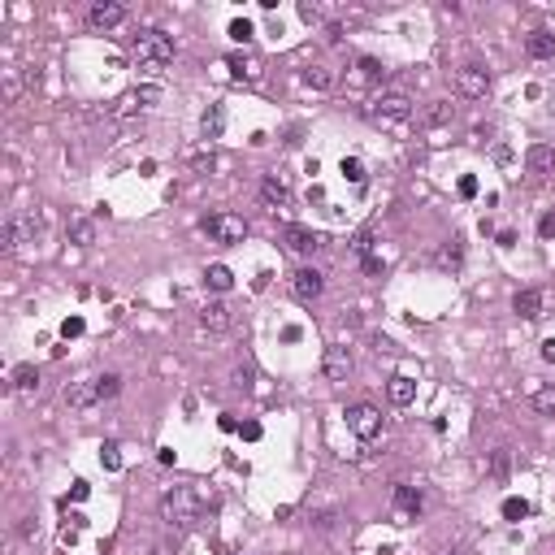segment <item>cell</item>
I'll list each match as a JSON object with an SVG mask.
<instances>
[{
	"mask_svg": "<svg viewBox=\"0 0 555 555\" xmlns=\"http://www.w3.org/2000/svg\"><path fill=\"white\" fill-rule=\"evenodd\" d=\"M365 113H369V122H378V126H403L412 118V95L408 91H378Z\"/></svg>",
	"mask_w": 555,
	"mask_h": 555,
	"instance_id": "6da1fadb",
	"label": "cell"
},
{
	"mask_svg": "<svg viewBox=\"0 0 555 555\" xmlns=\"http://www.w3.org/2000/svg\"><path fill=\"white\" fill-rule=\"evenodd\" d=\"M161 516H165V525H195L200 520V495L191 486H174V491L161 495Z\"/></svg>",
	"mask_w": 555,
	"mask_h": 555,
	"instance_id": "7a4b0ae2",
	"label": "cell"
},
{
	"mask_svg": "<svg viewBox=\"0 0 555 555\" xmlns=\"http://www.w3.org/2000/svg\"><path fill=\"white\" fill-rule=\"evenodd\" d=\"M130 53H135L139 65H148V70H161V65L174 61V39L165 30H143V35L130 44Z\"/></svg>",
	"mask_w": 555,
	"mask_h": 555,
	"instance_id": "3957f363",
	"label": "cell"
},
{
	"mask_svg": "<svg viewBox=\"0 0 555 555\" xmlns=\"http://www.w3.org/2000/svg\"><path fill=\"white\" fill-rule=\"evenodd\" d=\"M204 235L213 243H243L248 239V221L239 213H213V217H204Z\"/></svg>",
	"mask_w": 555,
	"mask_h": 555,
	"instance_id": "277c9868",
	"label": "cell"
},
{
	"mask_svg": "<svg viewBox=\"0 0 555 555\" xmlns=\"http://www.w3.org/2000/svg\"><path fill=\"white\" fill-rule=\"evenodd\" d=\"M347 430L369 443V438L382 434V412H378L373 403H352V408H347Z\"/></svg>",
	"mask_w": 555,
	"mask_h": 555,
	"instance_id": "5b68a950",
	"label": "cell"
},
{
	"mask_svg": "<svg viewBox=\"0 0 555 555\" xmlns=\"http://www.w3.org/2000/svg\"><path fill=\"white\" fill-rule=\"evenodd\" d=\"M455 87H460V95H468V100H482L486 91H491V74H486V65L468 61L455 70Z\"/></svg>",
	"mask_w": 555,
	"mask_h": 555,
	"instance_id": "8992f818",
	"label": "cell"
},
{
	"mask_svg": "<svg viewBox=\"0 0 555 555\" xmlns=\"http://www.w3.org/2000/svg\"><path fill=\"white\" fill-rule=\"evenodd\" d=\"M352 369H356V361H352L347 347H338V343H334V347H325V356H321V373H325L330 382H347Z\"/></svg>",
	"mask_w": 555,
	"mask_h": 555,
	"instance_id": "52a82bcc",
	"label": "cell"
},
{
	"mask_svg": "<svg viewBox=\"0 0 555 555\" xmlns=\"http://www.w3.org/2000/svg\"><path fill=\"white\" fill-rule=\"evenodd\" d=\"M282 243L300 256H317L321 252V235L308 230V226H282Z\"/></svg>",
	"mask_w": 555,
	"mask_h": 555,
	"instance_id": "ba28073f",
	"label": "cell"
},
{
	"mask_svg": "<svg viewBox=\"0 0 555 555\" xmlns=\"http://www.w3.org/2000/svg\"><path fill=\"white\" fill-rule=\"evenodd\" d=\"M382 78H386V65L373 61V57H361L352 65V74H347V87H378Z\"/></svg>",
	"mask_w": 555,
	"mask_h": 555,
	"instance_id": "9c48e42d",
	"label": "cell"
},
{
	"mask_svg": "<svg viewBox=\"0 0 555 555\" xmlns=\"http://www.w3.org/2000/svg\"><path fill=\"white\" fill-rule=\"evenodd\" d=\"M161 91L156 83H143V87H135V91H126L122 100H118V113H135V109H152V104H161Z\"/></svg>",
	"mask_w": 555,
	"mask_h": 555,
	"instance_id": "30bf717a",
	"label": "cell"
},
{
	"mask_svg": "<svg viewBox=\"0 0 555 555\" xmlns=\"http://www.w3.org/2000/svg\"><path fill=\"white\" fill-rule=\"evenodd\" d=\"M543 304H547V295L538 286H525V291H516L512 295V313H520L525 321H538L543 317Z\"/></svg>",
	"mask_w": 555,
	"mask_h": 555,
	"instance_id": "8fae6325",
	"label": "cell"
},
{
	"mask_svg": "<svg viewBox=\"0 0 555 555\" xmlns=\"http://www.w3.org/2000/svg\"><path fill=\"white\" fill-rule=\"evenodd\" d=\"M291 291H295V300H304V304H313L321 291H325V278L317 273V269H300L295 278H291Z\"/></svg>",
	"mask_w": 555,
	"mask_h": 555,
	"instance_id": "7c38bea8",
	"label": "cell"
},
{
	"mask_svg": "<svg viewBox=\"0 0 555 555\" xmlns=\"http://www.w3.org/2000/svg\"><path fill=\"white\" fill-rule=\"evenodd\" d=\"M260 200H265L269 208H286V200H291V187H286V178H278V174H265V178H260Z\"/></svg>",
	"mask_w": 555,
	"mask_h": 555,
	"instance_id": "4fadbf2b",
	"label": "cell"
},
{
	"mask_svg": "<svg viewBox=\"0 0 555 555\" xmlns=\"http://www.w3.org/2000/svg\"><path fill=\"white\" fill-rule=\"evenodd\" d=\"M417 512H421V491L408 486V482H399L395 486V516L399 520H417Z\"/></svg>",
	"mask_w": 555,
	"mask_h": 555,
	"instance_id": "5bb4252c",
	"label": "cell"
},
{
	"mask_svg": "<svg viewBox=\"0 0 555 555\" xmlns=\"http://www.w3.org/2000/svg\"><path fill=\"white\" fill-rule=\"evenodd\" d=\"M91 26H100V30H109V26H118L122 18H126V5H118V0H100V5H91Z\"/></svg>",
	"mask_w": 555,
	"mask_h": 555,
	"instance_id": "9a60e30c",
	"label": "cell"
},
{
	"mask_svg": "<svg viewBox=\"0 0 555 555\" xmlns=\"http://www.w3.org/2000/svg\"><path fill=\"white\" fill-rule=\"evenodd\" d=\"M65 403H70V408H78V412H83V408H91V403H100V390H95V378H91V382H70V386H65Z\"/></svg>",
	"mask_w": 555,
	"mask_h": 555,
	"instance_id": "2e32d148",
	"label": "cell"
},
{
	"mask_svg": "<svg viewBox=\"0 0 555 555\" xmlns=\"http://www.w3.org/2000/svg\"><path fill=\"white\" fill-rule=\"evenodd\" d=\"M226 65H230V70H235V78H243V83H256V78H260V70H265V65H260V57H252V53H235Z\"/></svg>",
	"mask_w": 555,
	"mask_h": 555,
	"instance_id": "e0dca14e",
	"label": "cell"
},
{
	"mask_svg": "<svg viewBox=\"0 0 555 555\" xmlns=\"http://www.w3.org/2000/svg\"><path fill=\"white\" fill-rule=\"evenodd\" d=\"M525 165H529V174H551V170H555V148H547V143H534V148L525 152Z\"/></svg>",
	"mask_w": 555,
	"mask_h": 555,
	"instance_id": "ac0fdd59",
	"label": "cell"
},
{
	"mask_svg": "<svg viewBox=\"0 0 555 555\" xmlns=\"http://www.w3.org/2000/svg\"><path fill=\"white\" fill-rule=\"evenodd\" d=\"M221 126H226V113H221V104H208V109H204V118H200V135H204V143L221 139Z\"/></svg>",
	"mask_w": 555,
	"mask_h": 555,
	"instance_id": "d6986e66",
	"label": "cell"
},
{
	"mask_svg": "<svg viewBox=\"0 0 555 555\" xmlns=\"http://www.w3.org/2000/svg\"><path fill=\"white\" fill-rule=\"evenodd\" d=\"M464 265V239H447L438 248V269H460Z\"/></svg>",
	"mask_w": 555,
	"mask_h": 555,
	"instance_id": "ffe728a7",
	"label": "cell"
},
{
	"mask_svg": "<svg viewBox=\"0 0 555 555\" xmlns=\"http://www.w3.org/2000/svg\"><path fill=\"white\" fill-rule=\"evenodd\" d=\"M525 48H529V57L551 61V57H555V35H551V30H534V35L525 39Z\"/></svg>",
	"mask_w": 555,
	"mask_h": 555,
	"instance_id": "44dd1931",
	"label": "cell"
},
{
	"mask_svg": "<svg viewBox=\"0 0 555 555\" xmlns=\"http://www.w3.org/2000/svg\"><path fill=\"white\" fill-rule=\"evenodd\" d=\"M421 122L426 126H447V122H455V104L451 100H434L426 113H421Z\"/></svg>",
	"mask_w": 555,
	"mask_h": 555,
	"instance_id": "7402d4cb",
	"label": "cell"
},
{
	"mask_svg": "<svg viewBox=\"0 0 555 555\" xmlns=\"http://www.w3.org/2000/svg\"><path fill=\"white\" fill-rule=\"evenodd\" d=\"M200 321L208 325V330H226V325H230V308L213 300V304H204V308H200Z\"/></svg>",
	"mask_w": 555,
	"mask_h": 555,
	"instance_id": "603a6c76",
	"label": "cell"
},
{
	"mask_svg": "<svg viewBox=\"0 0 555 555\" xmlns=\"http://www.w3.org/2000/svg\"><path fill=\"white\" fill-rule=\"evenodd\" d=\"M204 282H208V291H217V295H226V291L235 286V273L226 269V265H208V269H204Z\"/></svg>",
	"mask_w": 555,
	"mask_h": 555,
	"instance_id": "cb8c5ba5",
	"label": "cell"
},
{
	"mask_svg": "<svg viewBox=\"0 0 555 555\" xmlns=\"http://www.w3.org/2000/svg\"><path fill=\"white\" fill-rule=\"evenodd\" d=\"M386 390H390V399H395V403H412V399H417V382H412V378H403V373H395Z\"/></svg>",
	"mask_w": 555,
	"mask_h": 555,
	"instance_id": "d4e9b609",
	"label": "cell"
},
{
	"mask_svg": "<svg viewBox=\"0 0 555 555\" xmlns=\"http://www.w3.org/2000/svg\"><path fill=\"white\" fill-rule=\"evenodd\" d=\"M70 239L78 243V248H91V243H95V221L91 217H74L70 221Z\"/></svg>",
	"mask_w": 555,
	"mask_h": 555,
	"instance_id": "484cf974",
	"label": "cell"
},
{
	"mask_svg": "<svg viewBox=\"0 0 555 555\" xmlns=\"http://www.w3.org/2000/svg\"><path fill=\"white\" fill-rule=\"evenodd\" d=\"M13 386H18L22 395L39 390V369H35V365H18V369H13Z\"/></svg>",
	"mask_w": 555,
	"mask_h": 555,
	"instance_id": "4316f807",
	"label": "cell"
},
{
	"mask_svg": "<svg viewBox=\"0 0 555 555\" xmlns=\"http://www.w3.org/2000/svg\"><path fill=\"white\" fill-rule=\"evenodd\" d=\"M304 83L313 87V91H330V87H334V74L325 70V65H308V70H304Z\"/></svg>",
	"mask_w": 555,
	"mask_h": 555,
	"instance_id": "83f0119b",
	"label": "cell"
},
{
	"mask_svg": "<svg viewBox=\"0 0 555 555\" xmlns=\"http://www.w3.org/2000/svg\"><path fill=\"white\" fill-rule=\"evenodd\" d=\"M534 408L543 417H555V386H538L534 390Z\"/></svg>",
	"mask_w": 555,
	"mask_h": 555,
	"instance_id": "f1b7e54d",
	"label": "cell"
},
{
	"mask_svg": "<svg viewBox=\"0 0 555 555\" xmlns=\"http://www.w3.org/2000/svg\"><path fill=\"white\" fill-rule=\"evenodd\" d=\"M343 178L361 187V183H365V161H356V156H343Z\"/></svg>",
	"mask_w": 555,
	"mask_h": 555,
	"instance_id": "f546056e",
	"label": "cell"
},
{
	"mask_svg": "<svg viewBox=\"0 0 555 555\" xmlns=\"http://www.w3.org/2000/svg\"><path fill=\"white\" fill-rule=\"evenodd\" d=\"M313 525H317V529H334V525H338V508H334V503L317 508V512H313Z\"/></svg>",
	"mask_w": 555,
	"mask_h": 555,
	"instance_id": "4dcf8cb0",
	"label": "cell"
},
{
	"mask_svg": "<svg viewBox=\"0 0 555 555\" xmlns=\"http://www.w3.org/2000/svg\"><path fill=\"white\" fill-rule=\"evenodd\" d=\"M525 516H529L525 499H503V520H525Z\"/></svg>",
	"mask_w": 555,
	"mask_h": 555,
	"instance_id": "1f68e13d",
	"label": "cell"
},
{
	"mask_svg": "<svg viewBox=\"0 0 555 555\" xmlns=\"http://www.w3.org/2000/svg\"><path fill=\"white\" fill-rule=\"evenodd\" d=\"M95 390H100V399H113L122 390V378L118 373H104V378H95Z\"/></svg>",
	"mask_w": 555,
	"mask_h": 555,
	"instance_id": "d6a6232c",
	"label": "cell"
},
{
	"mask_svg": "<svg viewBox=\"0 0 555 555\" xmlns=\"http://www.w3.org/2000/svg\"><path fill=\"white\" fill-rule=\"evenodd\" d=\"M100 464H104L109 473H118V468H122V455H118V443H104V447H100Z\"/></svg>",
	"mask_w": 555,
	"mask_h": 555,
	"instance_id": "836d02e7",
	"label": "cell"
},
{
	"mask_svg": "<svg viewBox=\"0 0 555 555\" xmlns=\"http://www.w3.org/2000/svg\"><path fill=\"white\" fill-rule=\"evenodd\" d=\"M230 39H235V44H248V39H252V22H248V18H235V22H230Z\"/></svg>",
	"mask_w": 555,
	"mask_h": 555,
	"instance_id": "e575fe53",
	"label": "cell"
},
{
	"mask_svg": "<svg viewBox=\"0 0 555 555\" xmlns=\"http://www.w3.org/2000/svg\"><path fill=\"white\" fill-rule=\"evenodd\" d=\"M83 330H87L83 317H65V321H61V338H78Z\"/></svg>",
	"mask_w": 555,
	"mask_h": 555,
	"instance_id": "d590c367",
	"label": "cell"
},
{
	"mask_svg": "<svg viewBox=\"0 0 555 555\" xmlns=\"http://www.w3.org/2000/svg\"><path fill=\"white\" fill-rule=\"evenodd\" d=\"M491 477H508V451H495V460H491Z\"/></svg>",
	"mask_w": 555,
	"mask_h": 555,
	"instance_id": "8d00e7d4",
	"label": "cell"
},
{
	"mask_svg": "<svg viewBox=\"0 0 555 555\" xmlns=\"http://www.w3.org/2000/svg\"><path fill=\"white\" fill-rule=\"evenodd\" d=\"M235 386H239V390L252 386V365H239V369H235Z\"/></svg>",
	"mask_w": 555,
	"mask_h": 555,
	"instance_id": "74e56055",
	"label": "cell"
},
{
	"mask_svg": "<svg viewBox=\"0 0 555 555\" xmlns=\"http://www.w3.org/2000/svg\"><path fill=\"white\" fill-rule=\"evenodd\" d=\"M352 248L361 252V256H369V248H373V230H361V235H356V243H352Z\"/></svg>",
	"mask_w": 555,
	"mask_h": 555,
	"instance_id": "f35d334b",
	"label": "cell"
},
{
	"mask_svg": "<svg viewBox=\"0 0 555 555\" xmlns=\"http://www.w3.org/2000/svg\"><path fill=\"white\" fill-rule=\"evenodd\" d=\"M191 165H195V170H213V148L195 152V156H191Z\"/></svg>",
	"mask_w": 555,
	"mask_h": 555,
	"instance_id": "ab89813d",
	"label": "cell"
},
{
	"mask_svg": "<svg viewBox=\"0 0 555 555\" xmlns=\"http://www.w3.org/2000/svg\"><path fill=\"white\" fill-rule=\"evenodd\" d=\"M460 195H464V200H473V195H477V178H473V174L460 178Z\"/></svg>",
	"mask_w": 555,
	"mask_h": 555,
	"instance_id": "60d3db41",
	"label": "cell"
},
{
	"mask_svg": "<svg viewBox=\"0 0 555 555\" xmlns=\"http://www.w3.org/2000/svg\"><path fill=\"white\" fill-rule=\"evenodd\" d=\"M538 235H543V239H555V213H547L543 221H538Z\"/></svg>",
	"mask_w": 555,
	"mask_h": 555,
	"instance_id": "b9f144b4",
	"label": "cell"
},
{
	"mask_svg": "<svg viewBox=\"0 0 555 555\" xmlns=\"http://www.w3.org/2000/svg\"><path fill=\"white\" fill-rule=\"evenodd\" d=\"M239 434L248 438V443H256V438H260V426H256V421H248V426H239Z\"/></svg>",
	"mask_w": 555,
	"mask_h": 555,
	"instance_id": "7bdbcfd3",
	"label": "cell"
},
{
	"mask_svg": "<svg viewBox=\"0 0 555 555\" xmlns=\"http://www.w3.org/2000/svg\"><path fill=\"white\" fill-rule=\"evenodd\" d=\"M325 39L338 44V39H343V26H338V22H330V26H325Z\"/></svg>",
	"mask_w": 555,
	"mask_h": 555,
	"instance_id": "ee69618b",
	"label": "cell"
},
{
	"mask_svg": "<svg viewBox=\"0 0 555 555\" xmlns=\"http://www.w3.org/2000/svg\"><path fill=\"white\" fill-rule=\"evenodd\" d=\"M543 361H547V365H555V338H547V343H543Z\"/></svg>",
	"mask_w": 555,
	"mask_h": 555,
	"instance_id": "f6af8a7d",
	"label": "cell"
},
{
	"mask_svg": "<svg viewBox=\"0 0 555 555\" xmlns=\"http://www.w3.org/2000/svg\"><path fill=\"white\" fill-rule=\"evenodd\" d=\"M365 269H369V273H382L386 265H382V260H378V256H365Z\"/></svg>",
	"mask_w": 555,
	"mask_h": 555,
	"instance_id": "bcb514c9",
	"label": "cell"
}]
</instances>
